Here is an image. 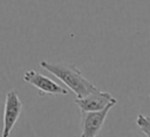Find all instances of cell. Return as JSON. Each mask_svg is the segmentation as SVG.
Returning <instances> with one entry per match:
<instances>
[{
    "label": "cell",
    "instance_id": "3957f363",
    "mask_svg": "<svg viewBox=\"0 0 150 137\" xmlns=\"http://www.w3.org/2000/svg\"><path fill=\"white\" fill-rule=\"evenodd\" d=\"M23 81L32 84L39 90V96L45 95H67L69 91L54 82L52 78L35 71V70H28L23 74Z\"/></svg>",
    "mask_w": 150,
    "mask_h": 137
},
{
    "label": "cell",
    "instance_id": "277c9868",
    "mask_svg": "<svg viewBox=\"0 0 150 137\" xmlns=\"http://www.w3.org/2000/svg\"><path fill=\"white\" fill-rule=\"evenodd\" d=\"M76 105L81 109V112H91V111H100L105 107L112 104H117V100L111 96V94L96 90L82 98L75 100Z\"/></svg>",
    "mask_w": 150,
    "mask_h": 137
},
{
    "label": "cell",
    "instance_id": "8992f818",
    "mask_svg": "<svg viewBox=\"0 0 150 137\" xmlns=\"http://www.w3.org/2000/svg\"><path fill=\"white\" fill-rule=\"evenodd\" d=\"M136 125L146 137H150V116L139 114L136 118Z\"/></svg>",
    "mask_w": 150,
    "mask_h": 137
},
{
    "label": "cell",
    "instance_id": "5b68a950",
    "mask_svg": "<svg viewBox=\"0 0 150 137\" xmlns=\"http://www.w3.org/2000/svg\"><path fill=\"white\" fill-rule=\"evenodd\" d=\"M114 105L110 104L100 111H91V112H82L81 119V137H96L101 131L107 115Z\"/></svg>",
    "mask_w": 150,
    "mask_h": 137
},
{
    "label": "cell",
    "instance_id": "7a4b0ae2",
    "mask_svg": "<svg viewBox=\"0 0 150 137\" xmlns=\"http://www.w3.org/2000/svg\"><path fill=\"white\" fill-rule=\"evenodd\" d=\"M22 103L15 90H9L5 98L2 137H9L18 118L22 112Z\"/></svg>",
    "mask_w": 150,
    "mask_h": 137
},
{
    "label": "cell",
    "instance_id": "6da1fadb",
    "mask_svg": "<svg viewBox=\"0 0 150 137\" xmlns=\"http://www.w3.org/2000/svg\"><path fill=\"white\" fill-rule=\"evenodd\" d=\"M40 67L62 81L76 95V98H82L97 90V88L89 80H87L80 69H77L74 64L66 62L53 63L43 60L40 62Z\"/></svg>",
    "mask_w": 150,
    "mask_h": 137
}]
</instances>
